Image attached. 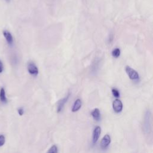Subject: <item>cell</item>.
I'll return each mask as SVG.
<instances>
[{"label": "cell", "mask_w": 153, "mask_h": 153, "mask_svg": "<svg viewBox=\"0 0 153 153\" xmlns=\"http://www.w3.org/2000/svg\"><path fill=\"white\" fill-rule=\"evenodd\" d=\"M28 71L29 74L34 77L37 76L38 74V69L35 64L32 62L28 63Z\"/></svg>", "instance_id": "cell-2"}, {"label": "cell", "mask_w": 153, "mask_h": 153, "mask_svg": "<svg viewBox=\"0 0 153 153\" xmlns=\"http://www.w3.org/2000/svg\"><path fill=\"white\" fill-rule=\"evenodd\" d=\"M113 108L116 113H120L123 109V103L119 99H115L113 103Z\"/></svg>", "instance_id": "cell-3"}, {"label": "cell", "mask_w": 153, "mask_h": 153, "mask_svg": "<svg viewBox=\"0 0 153 153\" xmlns=\"http://www.w3.org/2000/svg\"><path fill=\"white\" fill-rule=\"evenodd\" d=\"M0 99L1 101L3 103H7V97L5 96V91L4 88H2L0 91Z\"/></svg>", "instance_id": "cell-10"}, {"label": "cell", "mask_w": 153, "mask_h": 153, "mask_svg": "<svg viewBox=\"0 0 153 153\" xmlns=\"http://www.w3.org/2000/svg\"><path fill=\"white\" fill-rule=\"evenodd\" d=\"M81 101L79 99H77L74 103V105H73L72 107V112H77L78 111V110L81 108Z\"/></svg>", "instance_id": "cell-8"}, {"label": "cell", "mask_w": 153, "mask_h": 153, "mask_svg": "<svg viewBox=\"0 0 153 153\" xmlns=\"http://www.w3.org/2000/svg\"><path fill=\"white\" fill-rule=\"evenodd\" d=\"M121 52H120V49L119 48H116L115 49H114L112 52V55L115 58H118L120 55Z\"/></svg>", "instance_id": "cell-11"}, {"label": "cell", "mask_w": 153, "mask_h": 153, "mask_svg": "<svg viewBox=\"0 0 153 153\" xmlns=\"http://www.w3.org/2000/svg\"><path fill=\"white\" fill-rule=\"evenodd\" d=\"M3 35L4 38L6 40V41L8 43L9 45L11 46L13 43V36H12L11 34L8 31V30H4L3 31Z\"/></svg>", "instance_id": "cell-7"}, {"label": "cell", "mask_w": 153, "mask_h": 153, "mask_svg": "<svg viewBox=\"0 0 153 153\" xmlns=\"http://www.w3.org/2000/svg\"><path fill=\"white\" fill-rule=\"evenodd\" d=\"M5 142V136L3 135V134H1V135H0V146H2L3 145H4Z\"/></svg>", "instance_id": "cell-14"}, {"label": "cell", "mask_w": 153, "mask_h": 153, "mask_svg": "<svg viewBox=\"0 0 153 153\" xmlns=\"http://www.w3.org/2000/svg\"><path fill=\"white\" fill-rule=\"evenodd\" d=\"M112 93H113V95H114V96L115 97H117V98H118V97H120V92L117 89H112Z\"/></svg>", "instance_id": "cell-13"}, {"label": "cell", "mask_w": 153, "mask_h": 153, "mask_svg": "<svg viewBox=\"0 0 153 153\" xmlns=\"http://www.w3.org/2000/svg\"><path fill=\"white\" fill-rule=\"evenodd\" d=\"M47 153H58V147L56 145H53Z\"/></svg>", "instance_id": "cell-12"}, {"label": "cell", "mask_w": 153, "mask_h": 153, "mask_svg": "<svg viewBox=\"0 0 153 153\" xmlns=\"http://www.w3.org/2000/svg\"><path fill=\"white\" fill-rule=\"evenodd\" d=\"M17 112H18V114H19L21 116L23 115V113H24V110H23V108H18L17 109Z\"/></svg>", "instance_id": "cell-15"}, {"label": "cell", "mask_w": 153, "mask_h": 153, "mask_svg": "<svg viewBox=\"0 0 153 153\" xmlns=\"http://www.w3.org/2000/svg\"><path fill=\"white\" fill-rule=\"evenodd\" d=\"M91 115L94 120L96 121H99L101 119V114L98 108H95L93 109V111L91 113Z\"/></svg>", "instance_id": "cell-9"}, {"label": "cell", "mask_w": 153, "mask_h": 153, "mask_svg": "<svg viewBox=\"0 0 153 153\" xmlns=\"http://www.w3.org/2000/svg\"><path fill=\"white\" fill-rule=\"evenodd\" d=\"M3 71V64L2 62L0 60V73H1Z\"/></svg>", "instance_id": "cell-16"}, {"label": "cell", "mask_w": 153, "mask_h": 153, "mask_svg": "<svg viewBox=\"0 0 153 153\" xmlns=\"http://www.w3.org/2000/svg\"><path fill=\"white\" fill-rule=\"evenodd\" d=\"M126 71L127 72V74L128 76L129 77V78L133 81H138L139 79V76L138 73L132 68H130V66H126Z\"/></svg>", "instance_id": "cell-1"}, {"label": "cell", "mask_w": 153, "mask_h": 153, "mask_svg": "<svg viewBox=\"0 0 153 153\" xmlns=\"http://www.w3.org/2000/svg\"><path fill=\"white\" fill-rule=\"evenodd\" d=\"M101 133V128L99 126L95 127L93 133V144H95L98 140Z\"/></svg>", "instance_id": "cell-6"}, {"label": "cell", "mask_w": 153, "mask_h": 153, "mask_svg": "<svg viewBox=\"0 0 153 153\" xmlns=\"http://www.w3.org/2000/svg\"><path fill=\"white\" fill-rule=\"evenodd\" d=\"M6 1H10V0H6Z\"/></svg>", "instance_id": "cell-17"}, {"label": "cell", "mask_w": 153, "mask_h": 153, "mask_svg": "<svg viewBox=\"0 0 153 153\" xmlns=\"http://www.w3.org/2000/svg\"><path fill=\"white\" fill-rule=\"evenodd\" d=\"M70 93H68V95H67L66 97H65L64 98L60 99L58 103V107H57V113H59L61 111H62L65 104L66 103V102L68 101V99L70 98Z\"/></svg>", "instance_id": "cell-4"}, {"label": "cell", "mask_w": 153, "mask_h": 153, "mask_svg": "<svg viewBox=\"0 0 153 153\" xmlns=\"http://www.w3.org/2000/svg\"><path fill=\"white\" fill-rule=\"evenodd\" d=\"M111 143V138L109 134H105L101 140V146L102 149H106Z\"/></svg>", "instance_id": "cell-5"}]
</instances>
